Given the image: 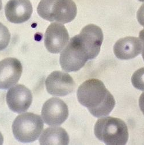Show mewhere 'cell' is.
Returning a JSON list of instances; mask_svg holds the SVG:
<instances>
[{
	"instance_id": "obj_1",
	"label": "cell",
	"mask_w": 144,
	"mask_h": 145,
	"mask_svg": "<svg viewBox=\"0 0 144 145\" xmlns=\"http://www.w3.org/2000/svg\"><path fill=\"white\" fill-rule=\"evenodd\" d=\"M77 96L79 103L96 118L108 116L115 105L112 94L102 81L95 78L84 82L79 87Z\"/></svg>"
},
{
	"instance_id": "obj_2",
	"label": "cell",
	"mask_w": 144,
	"mask_h": 145,
	"mask_svg": "<svg viewBox=\"0 0 144 145\" xmlns=\"http://www.w3.org/2000/svg\"><path fill=\"white\" fill-rule=\"evenodd\" d=\"M96 137L107 144L123 145L129 139L128 126L122 120L111 116L99 119L95 123Z\"/></svg>"
},
{
	"instance_id": "obj_3",
	"label": "cell",
	"mask_w": 144,
	"mask_h": 145,
	"mask_svg": "<svg viewBox=\"0 0 144 145\" xmlns=\"http://www.w3.org/2000/svg\"><path fill=\"white\" fill-rule=\"evenodd\" d=\"M37 12L48 22L66 24L75 19L77 8L73 0H41Z\"/></svg>"
},
{
	"instance_id": "obj_4",
	"label": "cell",
	"mask_w": 144,
	"mask_h": 145,
	"mask_svg": "<svg viewBox=\"0 0 144 145\" xmlns=\"http://www.w3.org/2000/svg\"><path fill=\"white\" fill-rule=\"evenodd\" d=\"M42 118L38 115L27 112L17 116L12 124L14 138L22 143L37 140L44 127Z\"/></svg>"
},
{
	"instance_id": "obj_5",
	"label": "cell",
	"mask_w": 144,
	"mask_h": 145,
	"mask_svg": "<svg viewBox=\"0 0 144 145\" xmlns=\"http://www.w3.org/2000/svg\"><path fill=\"white\" fill-rule=\"evenodd\" d=\"M89 59L86 50L76 35L70 39L61 52L60 62L63 70L75 72L83 67Z\"/></svg>"
},
{
	"instance_id": "obj_6",
	"label": "cell",
	"mask_w": 144,
	"mask_h": 145,
	"mask_svg": "<svg viewBox=\"0 0 144 145\" xmlns=\"http://www.w3.org/2000/svg\"><path fill=\"white\" fill-rule=\"evenodd\" d=\"M41 113L46 124L51 126H59L69 116L68 106L61 99L52 97L45 103Z\"/></svg>"
},
{
	"instance_id": "obj_7",
	"label": "cell",
	"mask_w": 144,
	"mask_h": 145,
	"mask_svg": "<svg viewBox=\"0 0 144 145\" xmlns=\"http://www.w3.org/2000/svg\"><path fill=\"white\" fill-rule=\"evenodd\" d=\"M47 92L52 96H65L73 92L75 82L69 74L55 71L47 77L45 81Z\"/></svg>"
},
{
	"instance_id": "obj_8",
	"label": "cell",
	"mask_w": 144,
	"mask_h": 145,
	"mask_svg": "<svg viewBox=\"0 0 144 145\" xmlns=\"http://www.w3.org/2000/svg\"><path fill=\"white\" fill-rule=\"evenodd\" d=\"M69 35L66 27L60 23H51L45 34V46L51 53L61 52L67 44Z\"/></svg>"
},
{
	"instance_id": "obj_9",
	"label": "cell",
	"mask_w": 144,
	"mask_h": 145,
	"mask_svg": "<svg viewBox=\"0 0 144 145\" xmlns=\"http://www.w3.org/2000/svg\"><path fill=\"white\" fill-rule=\"evenodd\" d=\"M31 90L23 84L11 87L7 92L6 100L10 110L17 114L26 112L32 102Z\"/></svg>"
},
{
	"instance_id": "obj_10",
	"label": "cell",
	"mask_w": 144,
	"mask_h": 145,
	"mask_svg": "<svg viewBox=\"0 0 144 145\" xmlns=\"http://www.w3.org/2000/svg\"><path fill=\"white\" fill-rule=\"evenodd\" d=\"M77 35L88 52L89 59L95 58L100 52L103 41L101 29L95 24H89L84 27Z\"/></svg>"
},
{
	"instance_id": "obj_11",
	"label": "cell",
	"mask_w": 144,
	"mask_h": 145,
	"mask_svg": "<svg viewBox=\"0 0 144 145\" xmlns=\"http://www.w3.org/2000/svg\"><path fill=\"white\" fill-rule=\"evenodd\" d=\"M23 66L16 58H7L0 61V89H8L19 81Z\"/></svg>"
},
{
	"instance_id": "obj_12",
	"label": "cell",
	"mask_w": 144,
	"mask_h": 145,
	"mask_svg": "<svg viewBox=\"0 0 144 145\" xmlns=\"http://www.w3.org/2000/svg\"><path fill=\"white\" fill-rule=\"evenodd\" d=\"M32 12L29 0H10L5 7L7 19L14 24L26 22L31 18Z\"/></svg>"
},
{
	"instance_id": "obj_13",
	"label": "cell",
	"mask_w": 144,
	"mask_h": 145,
	"mask_svg": "<svg viewBox=\"0 0 144 145\" xmlns=\"http://www.w3.org/2000/svg\"><path fill=\"white\" fill-rule=\"evenodd\" d=\"M142 43L139 38L127 36L119 39L114 46L116 57L122 60H129L137 57L141 52Z\"/></svg>"
},
{
	"instance_id": "obj_14",
	"label": "cell",
	"mask_w": 144,
	"mask_h": 145,
	"mask_svg": "<svg viewBox=\"0 0 144 145\" xmlns=\"http://www.w3.org/2000/svg\"><path fill=\"white\" fill-rule=\"evenodd\" d=\"M39 143L41 144H68L69 137L65 129L54 126L43 131Z\"/></svg>"
},
{
	"instance_id": "obj_15",
	"label": "cell",
	"mask_w": 144,
	"mask_h": 145,
	"mask_svg": "<svg viewBox=\"0 0 144 145\" xmlns=\"http://www.w3.org/2000/svg\"><path fill=\"white\" fill-rule=\"evenodd\" d=\"M132 83L134 88L144 90V67L135 71L132 77Z\"/></svg>"
},
{
	"instance_id": "obj_16",
	"label": "cell",
	"mask_w": 144,
	"mask_h": 145,
	"mask_svg": "<svg viewBox=\"0 0 144 145\" xmlns=\"http://www.w3.org/2000/svg\"><path fill=\"white\" fill-rule=\"evenodd\" d=\"M10 40V33L4 25L0 23V51L5 49Z\"/></svg>"
},
{
	"instance_id": "obj_17",
	"label": "cell",
	"mask_w": 144,
	"mask_h": 145,
	"mask_svg": "<svg viewBox=\"0 0 144 145\" xmlns=\"http://www.w3.org/2000/svg\"><path fill=\"white\" fill-rule=\"evenodd\" d=\"M137 17L138 23L144 27V4L141 6L137 11Z\"/></svg>"
},
{
	"instance_id": "obj_18",
	"label": "cell",
	"mask_w": 144,
	"mask_h": 145,
	"mask_svg": "<svg viewBox=\"0 0 144 145\" xmlns=\"http://www.w3.org/2000/svg\"><path fill=\"white\" fill-rule=\"evenodd\" d=\"M139 38L142 43V56L144 61V29L140 31L139 33Z\"/></svg>"
},
{
	"instance_id": "obj_19",
	"label": "cell",
	"mask_w": 144,
	"mask_h": 145,
	"mask_svg": "<svg viewBox=\"0 0 144 145\" xmlns=\"http://www.w3.org/2000/svg\"><path fill=\"white\" fill-rule=\"evenodd\" d=\"M139 106L141 109V111L144 115V92H143L139 97Z\"/></svg>"
},
{
	"instance_id": "obj_20",
	"label": "cell",
	"mask_w": 144,
	"mask_h": 145,
	"mask_svg": "<svg viewBox=\"0 0 144 145\" xmlns=\"http://www.w3.org/2000/svg\"><path fill=\"white\" fill-rule=\"evenodd\" d=\"M4 143V138L2 134L0 133V144H3Z\"/></svg>"
},
{
	"instance_id": "obj_21",
	"label": "cell",
	"mask_w": 144,
	"mask_h": 145,
	"mask_svg": "<svg viewBox=\"0 0 144 145\" xmlns=\"http://www.w3.org/2000/svg\"><path fill=\"white\" fill-rule=\"evenodd\" d=\"M3 7V3H2V0H0V10L2 9Z\"/></svg>"
},
{
	"instance_id": "obj_22",
	"label": "cell",
	"mask_w": 144,
	"mask_h": 145,
	"mask_svg": "<svg viewBox=\"0 0 144 145\" xmlns=\"http://www.w3.org/2000/svg\"><path fill=\"white\" fill-rule=\"evenodd\" d=\"M140 2H144V0H138Z\"/></svg>"
}]
</instances>
